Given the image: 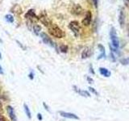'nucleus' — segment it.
I'll list each match as a JSON object with an SVG mask.
<instances>
[{
	"instance_id": "nucleus-1",
	"label": "nucleus",
	"mask_w": 129,
	"mask_h": 121,
	"mask_svg": "<svg viewBox=\"0 0 129 121\" xmlns=\"http://www.w3.org/2000/svg\"><path fill=\"white\" fill-rule=\"evenodd\" d=\"M48 29L49 34L53 36V37L61 39L64 37V36H66V33L64 32V31L62 29H60V28L55 23H52L51 25L48 27Z\"/></svg>"
},
{
	"instance_id": "nucleus-15",
	"label": "nucleus",
	"mask_w": 129,
	"mask_h": 121,
	"mask_svg": "<svg viewBox=\"0 0 129 121\" xmlns=\"http://www.w3.org/2000/svg\"><path fill=\"white\" fill-rule=\"evenodd\" d=\"M99 73L101 74V75H103V77H106V78H109V77L111 76V72L106 68L100 67L99 68Z\"/></svg>"
},
{
	"instance_id": "nucleus-24",
	"label": "nucleus",
	"mask_w": 129,
	"mask_h": 121,
	"mask_svg": "<svg viewBox=\"0 0 129 121\" xmlns=\"http://www.w3.org/2000/svg\"><path fill=\"white\" fill-rule=\"evenodd\" d=\"M43 106H44V109H45V110L47 111H48V112H49L50 111V109H49V107H48V105L45 103H43Z\"/></svg>"
},
{
	"instance_id": "nucleus-6",
	"label": "nucleus",
	"mask_w": 129,
	"mask_h": 121,
	"mask_svg": "<svg viewBox=\"0 0 129 121\" xmlns=\"http://www.w3.org/2000/svg\"><path fill=\"white\" fill-rule=\"evenodd\" d=\"M7 112L8 116H9V118L11 119V121H17V117H16L15 111V109L13 108V107L10 106V105L7 106Z\"/></svg>"
},
{
	"instance_id": "nucleus-28",
	"label": "nucleus",
	"mask_w": 129,
	"mask_h": 121,
	"mask_svg": "<svg viewBox=\"0 0 129 121\" xmlns=\"http://www.w3.org/2000/svg\"><path fill=\"white\" fill-rule=\"evenodd\" d=\"M123 2L125 4H126L127 7H129V0H123Z\"/></svg>"
},
{
	"instance_id": "nucleus-4",
	"label": "nucleus",
	"mask_w": 129,
	"mask_h": 121,
	"mask_svg": "<svg viewBox=\"0 0 129 121\" xmlns=\"http://www.w3.org/2000/svg\"><path fill=\"white\" fill-rule=\"evenodd\" d=\"M25 18L28 20V23H33L39 20V16H37L35 13V11L33 9L28 10L27 12L25 14Z\"/></svg>"
},
{
	"instance_id": "nucleus-9",
	"label": "nucleus",
	"mask_w": 129,
	"mask_h": 121,
	"mask_svg": "<svg viewBox=\"0 0 129 121\" xmlns=\"http://www.w3.org/2000/svg\"><path fill=\"white\" fill-rule=\"evenodd\" d=\"M91 20H92V14H91V12H90V11H88L86 12V16H85V18L82 19V24H83L84 26L87 27V26H89V25L90 24Z\"/></svg>"
},
{
	"instance_id": "nucleus-3",
	"label": "nucleus",
	"mask_w": 129,
	"mask_h": 121,
	"mask_svg": "<svg viewBox=\"0 0 129 121\" xmlns=\"http://www.w3.org/2000/svg\"><path fill=\"white\" fill-rule=\"evenodd\" d=\"M40 38L42 39L43 42H44V44H46L47 45L50 46V47H52V48H54L56 51H58V50H57V47H56V44H55L53 41H52V40L46 33H44V32H41V33H40Z\"/></svg>"
},
{
	"instance_id": "nucleus-31",
	"label": "nucleus",
	"mask_w": 129,
	"mask_h": 121,
	"mask_svg": "<svg viewBox=\"0 0 129 121\" xmlns=\"http://www.w3.org/2000/svg\"><path fill=\"white\" fill-rule=\"evenodd\" d=\"M0 111H3V105H2V103H0Z\"/></svg>"
},
{
	"instance_id": "nucleus-22",
	"label": "nucleus",
	"mask_w": 129,
	"mask_h": 121,
	"mask_svg": "<svg viewBox=\"0 0 129 121\" xmlns=\"http://www.w3.org/2000/svg\"><path fill=\"white\" fill-rule=\"evenodd\" d=\"M34 76H35V73L33 71H31L28 74V78H29L30 80H33L34 79Z\"/></svg>"
},
{
	"instance_id": "nucleus-26",
	"label": "nucleus",
	"mask_w": 129,
	"mask_h": 121,
	"mask_svg": "<svg viewBox=\"0 0 129 121\" xmlns=\"http://www.w3.org/2000/svg\"><path fill=\"white\" fill-rule=\"evenodd\" d=\"M90 74H95V72H94V68H93V66H90Z\"/></svg>"
},
{
	"instance_id": "nucleus-23",
	"label": "nucleus",
	"mask_w": 129,
	"mask_h": 121,
	"mask_svg": "<svg viewBox=\"0 0 129 121\" xmlns=\"http://www.w3.org/2000/svg\"><path fill=\"white\" fill-rule=\"evenodd\" d=\"M86 80H87L88 83H90V84L94 83V80H93V78H90V76H86Z\"/></svg>"
},
{
	"instance_id": "nucleus-7",
	"label": "nucleus",
	"mask_w": 129,
	"mask_h": 121,
	"mask_svg": "<svg viewBox=\"0 0 129 121\" xmlns=\"http://www.w3.org/2000/svg\"><path fill=\"white\" fill-rule=\"evenodd\" d=\"M39 20H40V22H41L44 26H46L47 27H48L52 23V21L48 18V16L45 14L40 15L39 16Z\"/></svg>"
},
{
	"instance_id": "nucleus-29",
	"label": "nucleus",
	"mask_w": 129,
	"mask_h": 121,
	"mask_svg": "<svg viewBox=\"0 0 129 121\" xmlns=\"http://www.w3.org/2000/svg\"><path fill=\"white\" fill-rule=\"evenodd\" d=\"M93 1H94V4L95 7H98V0H93Z\"/></svg>"
},
{
	"instance_id": "nucleus-33",
	"label": "nucleus",
	"mask_w": 129,
	"mask_h": 121,
	"mask_svg": "<svg viewBox=\"0 0 129 121\" xmlns=\"http://www.w3.org/2000/svg\"><path fill=\"white\" fill-rule=\"evenodd\" d=\"M128 34H129V27H128Z\"/></svg>"
},
{
	"instance_id": "nucleus-12",
	"label": "nucleus",
	"mask_w": 129,
	"mask_h": 121,
	"mask_svg": "<svg viewBox=\"0 0 129 121\" xmlns=\"http://www.w3.org/2000/svg\"><path fill=\"white\" fill-rule=\"evenodd\" d=\"M74 90L75 92H77L78 94H79V95L82 96V97H90V94L86 90H80L79 88H78L76 86H73Z\"/></svg>"
},
{
	"instance_id": "nucleus-10",
	"label": "nucleus",
	"mask_w": 129,
	"mask_h": 121,
	"mask_svg": "<svg viewBox=\"0 0 129 121\" xmlns=\"http://www.w3.org/2000/svg\"><path fill=\"white\" fill-rule=\"evenodd\" d=\"M92 54V50L89 47H86L83 49L82 52V59H86L89 58Z\"/></svg>"
},
{
	"instance_id": "nucleus-30",
	"label": "nucleus",
	"mask_w": 129,
	"mask_h": 121,
	"mask_svg": "<svg viewBox=\"0 0 129 121\" xmlns=\"http://www.w3.org/2000/svg\"><path fill=\"white\" fill-rule=\"evenodd\" d=\"M4 73H3V68H2V66H0V74H3Z\"/></svg>"
},
{
	"instance_id": "nucleus-18",
	"label": "nucleus",
	"mask_w": 129,
	"mask_h": 121,
	"mask_svg": "<svg viewBox=\"0 0 129 121\" xmlns=\"http://www.w3.org/2000/svg\"><path fill=\"white\" fill-rule=\"evenodd\" d=\"M5 19L7 20V22L10 23H14V17H13V15H11L10 14H8V15H7L5 16Z\"/></svg>"
},
{
	"instance_id": "nucleus-11",
	"label": "nucleus",
	"mask_w": 129,
	"mask_h": 121,
	"mask_svg": "<svg viewBox=\"0 0 129 121\" xmlns=\"http://www.w3.org/2000/svg\"><path fill=\"white\" fill-rule=\"evenodd\" d=\"M119 23L120 24V27H123L124 23H125V13H124V10L123 8H121L120 11H119Z\"/></svg>"
},
{
	"instance_id": "nucleus-20",
	"label": "nucleus",
	"mask_w": 129,
	"mask_h": 121,
	"mask_svg": "<svg viewBox=\"0 0 129 121\" xmlns=\"http://www.w3.org/2000/svg\"><path fill=\"white\" fill-rule=\"evenodd\" d=\"M120 63L123 65V66H127V65L129 64V57L128 58H123V59H121L120 60Z\"/></svg>"
},
{
	"instance_id": "nucleus-5",
	"label": "nucleus",
	"mask_w": 129,
	"mask_h": 121,
	"mask_svg": "<svg viewBox=\"0 0 129 121\" xmlns=\"http://www.w3.org/2000/svg\"><path fill=\"white\" fill-rule=\"evenodd\" d=\"M69 27L70 29L73 32V33L74 34L75 36H78L79 33H80V30L81 27L79 25V23L78 21H72L69 24Z\"/></svg>"
},
{
	"instance_id": "nucleus-25",
	"label": "nucleus",
	"mask_w": 129,
	"mask_h": 121,
	"mask_svg": "<svg viewBox=\"0 0 129 121\" xmlns=\"http://www.w3.org/2000/svg\"><path fill=\"white\" fill-rule=\"evenodd\" d=\"M37 119H39V121H41L42 119H43V116H42V115H41V113H38L37 114Z\"/></svg>"
},
{
	"instance_id": "nucleus-17",
	"label": "nucleus",
	"mask_w": 129,
	"mask_h": 121,
	"mask_svg": "<svg viewBox=\"0 0 129 121\" xmlns=\"http://www.w3.org/2000/svg\"><path fill=\"white\" fill-rule=\"evenodd\" d=\"M40 31H41V27H40V25H38V24H34L33 25V32L34 33L36 36H38Z\"/></svg>"
},
{
	"instance_id": "nucleus-8",
	"label": "nucleus",
	"mask_w": 129,
	"mask_h": 121,
	"mask_svg": "<svg viewBox=\"0 0 129 121\" xmlns=\"http://www.w3.org/2000/svg\"><path fill=\"white\" fill-rule=\"evenodd\" d=\"M59 114L60 116L64 117V118H68V119H78V116L74 114V113H70V112H66V111H59Z\"/></svg>"
},
{
	"instance_id": "nucleus-21",
	"label": "nucleus",
	"mask_w": 129,
	"mask_h": 121,
	"mask_svg": "<svg viewBox=\"0 0 129 121\" xmlns=\"http://www.w3.org/2000/svg\"><path fill=\"white\" fill-rule=\"evenodd\" d=\"M88 89H89V91L91 92L92 94H94V95H99V93L96 91V90H95L94 88H93V87L90 86V87H89Z\"/></svg>"
},
{
	"instance_id": "nucleus-14",
	"label": "nucleus",
	"mask_w": 129,
	"mask_h": 121,
	"mask_svg": "<svg viewBox=\"0 0 129 121\" xmlns=\"http://www.w3.org/2000/svg\"><path fill=\"white\" fill-rule=\"evenodd\" d=\"M98 48H99V49L101 52V54L98 56V57H97V59L100 60V59H102V58H103V57L106 56V52H105V48H104V46L103 45V44H99Z\"/></svg>"
},
{
	"instance_id": "nucleus-13",
	"label": "nucleus",
	"mask_w": 129,
	"mask_h": 121,
	"mask_svg": "<svg viewBox=\"0 0 129 121\" xmlns=\"http://www.w3.org/2000/svg\"><path fill=\"white\" fill-rule=\"evenodd\" d=\"M82 11H83V10H82V7L79 6V5H75L74 7H73V9H72V13L76 15H82Z\"/></svg>"
},
{
	"instance_id": "nucleus-2",
	"label": "nucleus",
	"mask_w": 129,
	"mask_h": 121,
	"mask_svg": "<svg viewBox=\"0 0 129 121\" xmlns=\"http://www.w3.org/2000/svg\"><path fill=\"white\" fill-rule=\"evenodd\" d=\"M110 39L111 40L112 46L114 47V48L117 51V49H119V41L118 36H117L116 30H115V28L114 27H111V30H110ZM117 52H118V51H117Z\"/></svg>"
},
{
	"instance_id": "nucleus-32",
	"label": "nucleus",
	"mask_w": 129,
	"mask_h": 121,
	"mask_svg": "<svg viewBox=\"0 0 129 121\" xmlns=\"http://www.w3.org/2000/svg\"><path fill=\"white\" fill-rule=\"evenodd\" d=\"M0 59H2V54H1V52H0Z\"/></svg>"
},
{
	"instance_id": "nucleus-19",
	"label": "nucleus",
	"mask_w": 129,
	"mask_h": 121,
	"mask_svg": "<svg viewBox=\"0 0 129 121\" xmlns=\"http://www.w3.org/2000/svg\"><path fill=\"white\" fill-rule=\"evenodd\" d=\"M59 48H60V51L61 52H64V53H66V52H68V46L66 45V44H60Z\"/></svg>"
},
{
	"instance_id": "nucleus-27",
	"label": "nucleus",
	"mask_w": 129,
	"mask_h": 121,
	"mask_svg": "<svg viewBox=\"0 0 129 121\" xmlns=\"http://www.w3.org/2000/svg\"><path fill=\"white\" fill-rule=\"evenodd\" d=\"M0 121H7V119L1 114H0Z\"/></svg>"
},
{
	"instance_id": "nucleus-16",
	"label": "nucleus",
	"mask_w": 129,
	"mask_h": 121,
	"mask_svg": "<svg viewBox=\"0 0 129 121\" xmlns=\"http://www.w3.org/2000/svg\"><path fill=\"white\" fill-rule=\"evenodd\" d=\"M23 109H24V112H25L26 115L27 116V118L31 119V113L29 107H28V106L26 103H23Z\"/></svg>"
}]
</instances>
